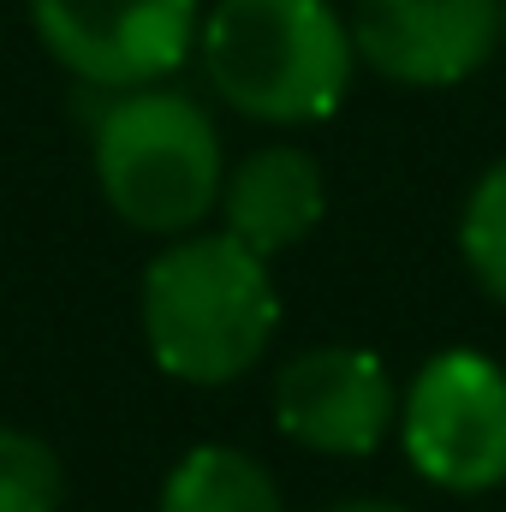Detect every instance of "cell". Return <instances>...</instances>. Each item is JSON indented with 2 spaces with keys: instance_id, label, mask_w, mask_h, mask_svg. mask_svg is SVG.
I'll use <instances>...</instances> for the list:
<instances>
[{
  "instance_id": "obj_1",
  "label": "cell",
  "mask_w": 506,
  "mask_h": 512,
  "mask_svg": "<svg viewBox=\"0 0 506 512\" xmlns=\"http://www.w3.org/2000/svg\"><path fill=\"white\" fill-rule=\"evenodd\" d=\"M280 292L268 256L233 233H185L143 274V340L167 376L227 387L268 352Z\"/></svg>"
},
{
  "instance_id": "obj_2",
  "label": "cell",
  "mask_w": 506,
  "mask_h": 512,
  "mask_svg": "<svg viewBox=\"0 0 506 512\" xmlns=\"http://www.w3.org/2000/svg\"><path fill=\"white\" fill-rule=\"evenodd\" d=\"M227 108L262 126H316L352 90V30L328 0H215L197 30Z\"/></svg>"
},
{
  "instance_id": "obj_3",
  "label": "cell",
  "mask_w": 506,
  "mask_h": 512,
  "mask_svg": "<svg viewBox=\"0 0 506 512\" xmlns=\"http://www.w3.org/2000/svg\"><path fill=\"white\" fill-rule=\"evenodd\" d=\"M96 185L126 227L179 239L221 203V131L179 90H120L96 120Z\"/></svg>"
},
{
  "instance_id": "obj_4",
  "label": "cell",
  "mask_w": 506,
  "mask_h": 512,
  "mask_svg": "<svg viewBox=\"0 0 506 512\" xmlns=\"http://www.w3.org/2000/svg\"><path fill=\"white\" fill-rule=\"evenodd\" d=\"M405 459L447 495L506 483V376L483 352H441L417 370L399 411Z\"/></svg>"
},
{
  "instance_id": "obj_5",
  "label": "cell",
  "mask_w": 506,
  "mask_h": 512,
  "mask_svg": "<svg viewBox=\"0 0 506 512\" xmlns=\"http://www.w3.org/2000/svg\"><path fill=\"white\" fill-rule=\"evenodd\" d=\"M42 48L90 90H143L191 60L197 0H30Z\"/></svg>"
},
{
  "instance_id": "obj_6",
  "label": "cell",
  "mask_w": 506,
  "mask_h": 512,
  "mask_svg": "<svg viewBox=\"0 0 506 512\" xmlns=\"http://www.w3.org/2000/svg\"><path fill=\"white\" fill-rule=\"evenodd\" d=\"M346 30L358 60L405 90L465 84L506 36L501 0H358Z\"/></svg>"
},
{
  "instance_id": "obj_7",
  "label": "cell",
  "mask_w": 506,
  "mask_h": 512,
  "mask_svg": "<svg viewBox=\"0 0 506 512\" xmlns=\"http://www.w3.org/2000/svg\"><path fill=\"white\" fill-rule=\"evenodd\" d=\"M274 423L310 453L364 459L393 429V382L381 358L358 346H316L298 352L274 376Z\"/></svg>"
},
{
  "instance_id": "obj_8",
  "label": "cell",
  "mask_w": 506,
  "mask_h": 512,
  "mask_svg": "<svg viewBox=\"0 0 506 512\" xmlns=\"http://www.w3.org/2000/svg\"><path fill=\"white\" fill-rule=\"evenodd\" d=\"M221 215H227V233L239 245H251L256 256L292 251L304 245L322 215H328V179L316 167V155L292 149V143H268L245 155L227 185H221Z\"/></svg>"
},
{
  "instance_id": "obj_9",
  "label": "cell",
  "mask_w": 506,
  "mask_h": 512,
  "mask_svg": "<svg viewBox=\"0 0 506 512\" xmlns=\"http://www.w3.org/2000/svg\"><path fill=\"white\" fill-rule=\"evenodd\" d=\"M161 512H286V501L251 453L191 447L161 483Z\"/></svg>"
},
{
  "instance_id": "obj_10",
  "label": "cell",
  "mask_w": 506,
  "mask_h": 512,
  "mask_svg": "<svg viewBox=\"0 0 506 512\" xmlns=\"http://www.w3.org/2000/svg\"><path fill=\"white\" fill-rule=\"evenodd\" d=\"M459 251H465V268L477 274V286L506 304V161H495L471 185L465 215H459Z\"/></svg>"
},
{
  "instance_id": "obj_11",
  "label": "cell",
  "mask_w": 506,
  "mask_h": 512,
  "mask_svg": "<svg viewBox=\"0 0 506 512\" xmlns=\"http://www.w3.org/2000/svg\"><path fill=\"white\" fill-rule=\"evenodd\" d=\"M66 471L48 441L0 423V512H60Z\"/></svg>"
},
{
  "instance_id": "obj_12",
  "label": "cell",
  "mask_w": 506,
  "mask_h": 512,
  "mask_svg": "<svg viewBox=\"0 0 506 512\" xmlns=\"http://www.w3.org/2000/svg\"><path fill=\"white\" fill-rule=\"evenodd\" d=\"M328 512H411L399 501H346V507H328Z\"/></svg>"
},
{
  "instance_id": "obj_13",
  "label": "cell",
  "mask_w": 506,
  "mask_h": 512,
  "mask_svg": "<svg viewBox=\"0 0 506 512\" xmlns=\"http://www.w3.org/2000/svg\"><path fill=\"white\" fill-rule=\"evenodd\" d=\"M501 24H506V0H501Z\"/></svg>"
}]
</instances>
